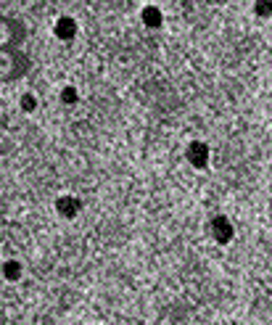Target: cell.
I'll return each mask as SVG.
<instances>
[{
    "label": "cell",
    "mask_w": 272,
    "mask_h": 325,
    "mask_svg": "<svg viewBox=\"0 0 272 325\" xmlns=\"http://www.w3.org/2000/svg\"><path fill=\"white\" fill-rule=\"evenodd\" d=\"M56 209H58V214L61 217H66V220H71V217H77L80 214V209H82V204L74 196H61L56 201Z\"/></svg>",
    "instance_id": "3957f363"
},
{
    "label": "cell",
    "mask_w": 272,
    "mask_h": 325,
    "mask_svg": "<svg viewBox=\"0 0 272 325\" xmlns=\"http://www.w3.org/2000/svg\"><path fill=\"white\" fill-rule=\"evenodd\" d=\"M21 108H24V111H35V108H37L35 96H29V92H27V96H21Z\"/></svg>",
    "instance_id": "ba28073f"
},
{
    "label": "cell",
    "mask_w": 272,
    "mask_h": 325,
    "mask_svg": "<svg viewBox=\"0 0 272 325\" xmlns=\"http://www.w3.org/2000/svg\"><path fill=\"white\" fill-rule=\"evenodd\" d=\"M3 275L8 277V281H19V277H21V265H19V262H13V259H8L3 265Z\"/></svg>",
    "instance_id": "8992f818"
},
{
    "label": "cell",
    "mask_w": 272,
    "mask_h": 325,
    "mask_svg": "<svg viewBox=\"0 0 272 325\" xmlns=\"http://www.w3.org/2000/svg\"><path fill=\"white\" fill-rule=\"evenodd\" d=\"M61 101L64 103H77V90H74V87H64L61 90Z\"/></svg>",
    "instance_id": "52a82bcc"
},
{
    "label": "cell",
    "mask_w": 272,
    "mask_h": 325,
    "mask_svg": "<svg viewBox=\"0 0 272 325\" xmlns=\"http://www.w3.org/2000/svg\"><path fill=\"white\" fill-rule=\"evenodd\" d=\"M188 161L195 167V169H204L209 164V146L201 143V141H193L188 146Z\"/></svg>",
    "instance_id": "7a4b0ae2"
},
{
    "label": "cell",
    "mask_w": 272,
    "mask_h": 325,
    "mask_svg": "<svg viewBox=\"0 0 272 325\" xmlns=\"http://www.w3.org/2000/svg\"><path fill=\"white\" fill-rule=\"evenodd\" d=\"M143 21H145V27H154V29L161 27V21H164L161 19V11L156 6H145L143 8Z\"/></svg>",
    "instance_id": "5b68a950"
},
{
    "label": "cell",
    "mask_w": 272,
    "mask_h": 325,
    "mask_svg": "<svg viewBox=\"0 0 272 325\" xmlns=\"http://www.w3.org/2000/svg\"><path fill=\"white\" fill-rule=\"evenodd\" d=\"M233 222L228 220V217H214V220H211V236H214V241L217 243H230L233 241Z\"/></svg>",
    "instance_id": "6da1fadb"
},
{
    "label": "cell",
    "mask_w": 272,
    "mask_h": 325,
    "mask_svg": "<svg viewBox=\"0 0 272 325\" xmlns=\"http://www.w3.org/2000/svg\"><path fill=\"white\" fill-rule=\"evenodd\" d=\"M254 11H256V16H269V13H272V3H256Z\"/></svg>",
    "instance_id": "9c48e42d"
},
{
    "label": "cell",
    "mask_w": 272,
    "mask_h": 325,
    "mask_svg": "<svg viewBox=\"0 0 272 325\" xmlns=\"http://www.w3.org/2000/svg\"><path fill=\"white\" fill-rule=\"evenodd\" d=\"M74 35H77V21L69 19V16H61L56 21V37L58 40H71Z\"/></svg>",
    "instance_id": "277c9868"
}]
</instances>
